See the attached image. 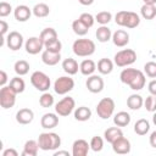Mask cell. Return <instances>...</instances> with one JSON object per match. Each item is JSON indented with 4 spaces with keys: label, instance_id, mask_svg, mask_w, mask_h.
<instances>
[{
    "label": "cell",
    "instance_id": "6da1fadb",
    "mask_svg": "<svg viewBox=\"0 0 156 156\" xmlns=\"http://www.w3.org/2000/svg\"><path fill=\"white\" fill-rule=\"evenodd\" d=\"M119 79L123 84L129 85V88L135 91L141 90L146 83L145 73L136 68H124L119 74Z\"/></svg>",
    "mask_w": 156,
    "mask_h": 156
},
{
    "label": "cell",
    "instance_id": "7a4b0ae2",
    "mask_svg": "<svg viewBox=\"0 0 156 156\" xmlns=\"http://www.w3.org/2000/svg\"><path fill=\"white\" fill-rule=\"evenodd\" d=\"M38 144L40 150L44 151H50V150H57L61 146V138L58 134L54 132H48V133H40L38 138Z\"/></svg>",
    "mask_w": 156,
    "mask_h": 156
},
{
    "label": "cell",
    "instance_id": "3957f363",
    "mask_svg": "<svg viewBox=\"0 0 156 156\" xmlns=\"http://www.w3.org/2000/svg\"><path fill=\"white\" fill-rule=\"evenodd\" d=\"M95 43L90 39H85V38H80L73 41L72 45V50L74 52V55L79 56V57H88L90 55H93L95 52Z\"/></svg>",
    "mask_w": 156,
    "mask_h": 156
},
{
    "label": "cell",
    "instance_id": "277c9868",
    "mask_svg": "<svg viewBox=\"0 0 156 156\" xmlns=\"http://www.w3.org/2000/svg\"><path fill=\"white\" fill-rule=\"evenodd\" d=\"M136 61V52L133 49H123L116 52L113 62L118 67H128Z\"/></svg>",
    "mask_w": 156,
    "mask_h": 156
},
{
    "label": "cell",
    "instance_id": "5b68a950",
    "mask_svg": "<svg viewBox=\"0 0 156 156\" xmlns=\"http://www.w3.org/2000/svg\"><path fill=\"white\" fill-rule=\"evenodd\" d=\"M115 101L111 98H102L96 105V113L101 119H108L115 112Z\"/></svg>",
    "mask_w": 156,
    "mask_h": 156
},
{
    "label": "cell",
    "instance_id": "8992f818",
    "mask_svg": "<svg viewBox=\"0 0 156 156\" xmlns=\"http://www.w3.org/2000/svg\"><path fill=\"white\" fill-rule=\"evenodd\" d=\"M30 83H32V85L37 90L43 91V93L44 91H48L49 88H50V85H51V80H50L49 76L45 74L41 71H35V72L32 73V76H30Z\"/></svg>",
    "mask_w": 156,
    "mask_h": 156
},
{
    "label": "cell",
    "instance_id": "52a82bcc",
    "mask_svg": "<svg viewBox=\"0 0 156 156\" xmlns=\"http://www.w3.org/2000/svg\"><path fill=\"white\" fill-rule=\"evenodd\" d=\"M16 95H17V93L10 85L1 87V89H0V105H1V107L5 110L13 107V105L16 102Z\"/></svg>",
    "mask_w": 156,
    "mask_h": 156
},
{
    "label": "cell",
    "instance_id": "ba28073f",
    "mask_svg": "<svg viewBox=\"0 0 156 156\" xmlns=\"http://www.w3.org/2000/svg\"><path fill=\"white\" fill-rule=\"evenodd\" d=\"M74 88V80L69 76H62L58 77L54 82V90L58 95H66Z\"/></svg>",
    "mask_w": 156,
    "mask_h": 156
},
{
    "label": "cell",
    "instance_id": "9c48e42d",
    "mask_svg": "<svg viewBox=\"0 0 156 156\" xmlns=\"http://www.w3.org/2000/svg\"><path fill=\"white\" fill-rule=\"evenodd\" d=\"M74 107H76L74 99L72 96H66V98L61 99L55 105V112L61 117H66V116H68L73 112Z\"/></svg>",
    "mask_w": 156,
    "mask_h": 156
},
{
    "label": "cell",
    "instance_id": "30bf717a",
    "mask_svg": "<svg viewBox=\"0 0 156 156\" xmlns=\"http://www.w3.org/2000/svg\"><path fill=\"white\" fill-rule=\"evenodd\" d=\"M85 85H87V89L93 93V94H98V93H101L104 90V87H105V83H104V79L98 76V74H91L88 77L87 82H85Z\"/></svg>",
    "mask_w": 156,
    "mask_h": 156
},
{
    "label": "cell",
    "instance_id": "8fae6325",
    "mask_svg": "<svg viewBox=\"0 0 156 156\" xmlns=\"http://www.w3.org/2000/svg\"><path fill=\"white\" fill-rule=\"evenodd\" d=\"M45 48L44 43L39 37H30L24 43V49L29 55H37Z\"/></svg>",
    "mask_w": 156,
    "mask_h": 156
},
{
    "label": "cell",
    "instance_id": "7c38bea8",
    "mask_svg": "<svg viewBox=\"0 0 156 156\" xmlns=\"http://www.w3.org/2000/svg\"><path fill=\"white\" fill-rule=\"evenodd\" d=\"M6 45L12 51L20 50L23 45V35L20 32H16V30L10 32L7 38H6Z\"/></svg>",
    "mask_w": 156,
    "mask_h": 156
},
{
    "label": "cell",
    "instance_id": "4fadbf2b",
    "mask_svg": "<svg viewBox=\"0 0 156 156\" xmlns=\"http://www.w3.org/2000/svg\"><path fill=\"white\" fill-rule=\"evenodd\" d=\"M90 149V144L84 139H77L72 145V155L73 156H87Z\"/></svg>",
    "mask_w": 156,
    "mask_h": 156
},
{
    "label": "cell",
    "instance_id": "5bb4252c",
    "mask_svg": "<svg viewBox=\"0 0 156 156\" xmlns=\"http://www.w3.org/2000/svg\"><path fill=\"white\" fill-rule=\"evenodd\" d=\"M112 150H113L116 154H119V155L129 154V152H130V141H129L127 138L121 136V138H118L116 141L112 143Z\"/></svg>",
    "mask_w": 156,
    "mask_h": 156
},
{
    "label": "cell",
    "instance_id": "9a60e30c",
    "mask_svg": "<svg viewBox=\"0 0 156 156\" xmlns=\"http://www.w3.org/2000/svg\"><path fill=\"white\" fill-rule=\"evenodd\" d=\"M33 11L27 6V5H18L15 7L13 10V16L16 18V21L18 22H26L30 18Z\"/></svg>",
    "mask_w": 156,
    "mask_h": 156
},
{
    "label": "cell",
    "instance_id": "2e32d148",
    "mask_svg": "<svg viewBox=\"0 0 156 156\" xmlns=\"http://www.w3.org/2000/svg\"><path fill=\"white\" fill-rule=\"evenodd\" d=\"M40 124L44 129H52L55 128L57 124H58V115L55 112V113H45L43 115L41 119H40Z\"/></svg>",
    "mask_w": 156,
    "mask_h": 156
},
{
    "label": "cell",
    "instance_id": "e0dca14e",
    "mask_svg": "<svg viewBox=\"0 0 156 156\" xmlns=\"http://www.w3.org/2000/svg\"><path fill=\"white\" fill-rule=\"evenodd\" d=\"M112 41L116 46L123 48L129 43V34L123 29H118L115 33H112Z\"/></svg>",
    "mask_w": 156,
    "mask_h": 156
},
{
    "label": "cell",
    "instance_id": "ac0fdd59",
    "mask_svg": "<svg viewBox=\"0 0 156 156\" xmlns=\"http://www.w3.org/2000/svg\"><path fill=\"white\" fill-rule=\"evenodd\" d=\"M61 60V54L60 52H52L49 50H44L41 52V61L46 66H55L60 62Z\"/></svg>",
    "mask_w": 156,
    "mask_h": 156
},
{
    "label": "cell",
    "instance_id": "d6986e66",
    "mask_svg": "<svg viewBox=\"0 0 156 156\" xmlns=\"http://www.w3.org/2000/svg\"><path fill=\"white\" fill-rule=\"evenodd\" d=\"M34 119V112L30 108H21L16 113V121L20 124H29Z\"/></svg>",
    "mask_w": 156,
    "mask_h": 156
},
{
    "label": "cell",
    "instance_id": "ffe728a7",
    "mask_svg": "<svg viewBox=\"0 0 156 156\" xmlns=\"http://www.w3.org/2000/svg\"><path fill=\"white\" fill-rule=\"evenodd\" d=\"M95 69H96V63L90 58H85L79 63V71L83 76L89 77V76L94 74Z\"/></svg>",
    "mask_w": 156,
    "mask_h": 156
},
{
    "label": "cell",
    "instance_id": "44dd1931",
    "mask_svg": "<svg viewBox=\"0 0 156 156\" xmlns=\"http://www.w3.org/2000/svg\"><path fill=\"white\" fill-rule=\"evenodd\" d=\"M39 144L38 140H27L24 143L23 146V151H22V156H37L38 155V150H39Z\"/></svg>",
    "mask_w": 156,
    "mask_h": 156
},
{
    "label": "cell",
    "instance_id": "7402d4cb",
    "mask_svg": "<svg viewBox=\"0 0 156 156\" xmlns=\"http://www.w3.org/2000/svg\"><path fill=\"white\" fill-rule=\"evenodd\" d=\"M62 68L68 76H74L79 69V65L74 58L68 57L62 61Z\"/></svg>",
    "mask_w": 156,
    "mask_h": 156
},
{
    "label": "cell",
    "instance_id": "603a6c76",
    "mask_svg": "<svg viewBox=\"0 0 156 156\" xmlns=\"http://www.w3.org/2000/svg\"><path fill=\"white\" fill-rule=\"evenodd\" d=\"M104 136H105V140L108 141L110 144H112L113 141H116L118 138L123 136V132L119 127H111V128H107L105 132H104Z\"/></svg>",
    "mask_w": 156,
    "mask_h": 156
},
{
    "label": "cell",
    "instance_id": "cb8c5ba5",
    "mask_svg": "<svg viewBox=\"0 0 156 156\" xmlns=\"http://www.w3.org/2000/svg\"><path fill=\"white\" fill-rule=\"evenodd\" d=\"M113 65H115L113 61H111L110 58L102 57V58L99 60V62L96 65V68L101 74H110L113 71Z\"/></svg>",
    "mask_w": 156,
    "mask_h": 156
},
{
    "label": "cell",
    "instance_id": "d4e9b609",
    "mask_svg": "<svg viewBox=\"0 0 156 156\" xmlns=\"http://www.w3.org/2000/svg\"><path fill=\"white\" fill-rule=\"evenodd\" d=\"M95 37H96L98 41L106 43L112 39V32L107 26H100L95 32Z\"/></svg>",
    "mask_w": 156,
    "mask_h": 156
},
{
    "label": "cell",
    "instance_id": "484cf974",
    "mask_svg": "<svg viewBox=\"0 0 156 156\" xmlns=\"http://www.w3.org/2000/svg\"><path fill=\"white\" fill-rule=\"evenodd\" d=\"M39 38L41 39V41L44 43V45H46V44H49V43H51V41L58 39V38H57V32H56V29H54V28H51V27H50V28H44V29L40 32Z\"/></svg>",
    "mask_w": 156,
    "mask_h": 156
},
{
    "label": "cell",
    "instance_id": "4316f807",
    "mask_svg": "<svg viewBox=\"0 0 156 156\" xmlns=\"http://www.w3.org/2000/svg\"><path fill=\"white\" fill-rule=\"evenodd\" d=\"M113 123L117 127H127L130 123V115L126 111H119L113 116Z\"/></svg>",
    "mask_w": 156,
    "mask_h": 156
},
{
    "label": "cell",
    "instance_id": "83f0119b",
    "mask_svg": "<svg viewBox=\"0 0 156 156\" xmlns=\"http://www.w3.org/2000/svg\"><path fill=\"white\" fill-rule=\"evenodd\" d=\"M91 117V110L87 106H79L74 110V118L79 122H85Z\"/></svg>",
    "mask_w": 156,
    "mask_h": 156
},
{
    "label": "cell",
    "instance_id": "f1b7e54d",
    "mask_svg": "<svg viewBox=\"0 0 156 156\" xmlns=\"http://www.w3.org/2000/svg\"><path fill=\"white\" fill-rule=\"evenodd\" d=\"M33 11V15L38 18H44L46 16H49L50 13V7L45 4V2H39V4H35L34 7L32 9Z\"/></svg>",
    "mask_w": 156,
    "mask_h": 156
},
{
    "label": "cell",
    "instance_id": "f546056e",
    "mask_svg": "<svg viewBox=\"0 0 156 156\" xmlns=\"http://www.w3.org/2000/svg\"><path fill=\"white\" fill-rule=\"evenodd\" d=\"M144 105V100L139 94H132L127 99V106L130 110H139Z\"/></svg>",
    "mask_w": 156,
    "mask_h": 156
},
{
    "label": "cell",
    "instance_id": "4dcf8cb0",
    "mask_svg": "<svg viewBox=\"0 0 156 156\" xmlns=\"http://www.w3.org/2000/svg\"><path fill=\"white\" fill-rule=\"evenodd\" d=\"M149 130H150V123H149L147 119L140 118V119H138L135 122V124H134V132L138 135H145Z\"/></svg>",
    "mask_w": 156,
    "mask_h": 156
},
{
    "label": "cell",
    "instance_id": "1f68e13d",
    "mask_svg": "<svg viewBox=\"0 0 156 156\" xmlns=\"http://www.w3.org/2000/svg\"><path fill=\"white\" fill-rule=\"evenodd\" d=\"M140 15L144 20H154L156 17V6L150 4H144L140 9Z\"/></svg>",
    "mask_w": 156,
    "mask_h": 156
},
{
    "label": "cell",
    "instance_id": "d6a6232c",
    "mask_svg": "<svg viewBox=\"0 0 156 156\" xmlns=\"http://www.w3.org/2000/svg\"><path fill=\"white\" fill-rule=\"evenodd\" d=\"M139 24H140V16L136 12L128 11L127 12V17H126L124 27H127V28H135Z\"/></svg>",
    "mask_w": 156,
    "mask_h": 156
},
{
    "label": "cell",
    "instance_id": "836d02e7",
    "mask_svg": "<svg viewBox=\"0 0 156 156\" xmlns=\"http://www.w3.org/2000/svg\"><path fill=\"white\" fill-rule=\"evenodd\" d=\"M29 68L30 66L26 60H18L15 62V66H13V69L17 76H26L29 72Z\"/></svg>",
    "mask_w": 156,
    "mask_h": 156
},
{
    "label": "cell",
    "instance_id": "e575fe53",
    "mask_svg": "<svg viewBox=\"0 0 156 156\" xmlns=\"http://www.w3.org/2000/svg\"><path fill=\"white\" fill-rule=\"evenodd\" d=\"M72 29H73V32H74L78 37H84V35L88 33L89 27H87V26L78 18V20H74V21L72 22Z\"/></svg>",
    "mask_w": 156,
    "mask_h": 156
},
{
    "label": "cell",
    "instance_id": "d590c367",
    "mask_svg": "<svg viewBox=\"0 0 156 156\" xmlns=\"http://www.w3.org/2000/svg\"><path fill=\"white\" fill-rule=\"evenodd\" d=\"M21 76H17V77H13L11 80H10V87L17 93V94H21V93H23L24 91V89H26V83H24V80L22 79V78H20Z\"/></svg>",
    "mask_w": 156,
    "mask_h": 156
},
{
    "label": "cell",
    "instance_id": "8d00e7d4",
    "mask_svg": "<svg viewBox=\"0 0 156 156\" xmlns=\"http://www.w3.org/2000/svg\"><path fill=\"white\" fill-rule=\"evenodd\" d=\"M112 20V13L110 11H100L95 15V21L101 26H106Z\"/></svg>",
    "mask_w": 156,
    "mask_h": 156
},
{
    "label": "cell",
    "instance_id": "74e56055",
    "mask_svg": "<svg viewBox=\"0 0 156 156\" xmlns=\"http://www.w3.org/2000/svg\"><path fill=\"white\" fill-rule=\"evenodd\" d=\"M39 104H40V106L44 107V108L51 107V106L54 105V96H52L50 93L44 91V93L41 94V96L39 98Z\"/></svg>",
    "mask_w": 156,
    "mask_h": 156
},
{
    "label": "cell",
    "instance_id": "f35d334b",
    "mask_svg": "<svg viewBox=\"0 0 156 156\" xmlns=\"http://www.w3.org/2000/svg\"><path fill=\"white\" fill-rule=\"evenodd\" d=\"M90 149L93 150V151H95V152H99V151H101L102 150V147H104V139L101 138V136H99V135H95V136H93L91 139H90Z\"/></svg>",
    "mask_w": 156,
    "mask_h": 156
},
{
    "label": "cell",
    "instance_id": "ab89813d",
    "mask_svg": "<svg viewBox=\"0 0 156 156\" xmlns=\"http://www.w3.org/2000/svg\"><path fill=\"white\" fill-rule=\"evenodd\" d=\"M144 73L150 78H156V62L149 61L144 65Z\"/></svg>",
    "mask_w": 156,
    "mask_h": 156
},
{
    "label": "cell",
    "instance_id": "60d3db41",
    "mask_svg": "<svg viewBox=\"0 0 156 156\" xmlns=\"http://www.w3.org/2000/svg\"><path fill=\"white\" fill-rule=\"evenodd\" d=\"M144 106L146 108V111L149 112H155L156 111V95H150L146 98V100L144 101Z\"/></svg>",
    "mask_w": 156,
    "mask_h": 156
},
{
    "label": "cell",
    "instance_id": "b9f144b4",
    "mask_svg": "<svg viewBox=\"0 0 156 156\" xmlns=\"http://www.w3.org/2000/svg\"><path fill=\"white\" fill-rule=\"evenodd\" d=\"M79 20L89 28H91L95 23V17L91 15V13H88V12H83L80 16H79Z\"/></svg>",
    "mask_w": 156,
    "mask_h": 156
},
{
    "label": "cell",
    "instance_id": "7bdbcfd3",
    "mask_svg": "<svg viewBox=\"0 0 156 156\" xmlns=\"http://www.w3.org/2000/svg\"><path fill=\"white\" fill-rule=\"evenodd\" d=\"M61 49H62V43L58 39H56V40L45 45V50H49V51H52V52H60Z\"/></svg>",
    "mask_w": 156,
    "mask_h": 156
},
{
    "label": "cell",
    "instance_id": "ee69618b",
    "mask_svg": "<svg viewBox=\"0 0 156 156\" xmlns=\"http://www.w3.org/2000/svg\"><path fill=\"white\" fill-rule=\"evenodd\" d=\"M12 12V6L11 4L6 2V1H1L0 2V17H6Z\"/></svg>",
    "mask_w": 156,
    "mask_h": 156
},
{
    "label": "cell",
    "instance_id": "f6af8a7d",
    "mask_svg": "<svg viewBox=\"0 0 156 156\" xmlns=\"http://www.w3.org/2000/svg\"><path fill=\"white\" fill-rule=\"evenodd\" d=\"M127 12H128V11L123 10V11H118V12L115 15V22H116V24H118V26H121V27H124Z\"/></svg>",
    "mask_w": 156,
    "mask_h": 156
},
{
    "label": "cell",
    "instance_id": "bcb514c9",
    "mask_svg": "<svg viewBox=\"0 0 156 156\" xmlns=\"http://www.w3.org/2000/svg\"><path fill=\"white\" fill-rule=\"evenodd\" d=\"M7 29H9L7 22H5L4 20H1V21H0V33H1V38H5V34H6Z\"/></svg>",
    "mask_w": 156,
    "mask_h": 156
},
{
    "label": "cell",
    "instance_id": "7dc6e473",
    "mask_svg": "<svg viewBox=\"0 0 156 156\" xmlns=\"http://www.w3.org/2000/svg\"><path fill=\"white\" fill-rule=\"evenodd\" d=\"M147 89H149V93L151 95H156V79H152L147 84Z\"/></svg>",
    "mask_w": 156,
    "mask_h": 156
},
{
    "label": "cell",
    "instance_id": "c3c4849f",
    "mask_svg": "<svg viewBox=\"0 0 156 156\" xmlns=\"http://www.w3.org/2000/svg\"><path fill=\"white\" fill-rule=\"evenodd\" d=\"M7 82V74L5 71H0V87H5Z\"/></svg>",
    "mask_w": 156,
    "mask_h": 156
},
{
    "label": "cell",
    "instance_id": "681fc988",
    "mask_svg": "<svg viewBox=\"0 0 156 156\" xmlns=\"http://www.w3.org/2000/svg\"><path fill=\"white\" fill-rule=\"evenodd\" d=\"M2 156H18V152L15 149H6L2 151Z\"/></svg>",
    "mask_w": 156,
    "mask_h": 156
},
{
    "label": "cell",
    "instance_id": "f907efd6",
    "mask_svg": "<svg viewBox=\"0 0 156 156\" xmlns=\"http://www.w3.org/2000/svg\"><path fill=\"white\" fill-rule=\"evenodd\" d=\"M149 141H150V145H151L152 147H155V149H156V130H154V132L150 134Z\"/></svg>",
    "mask_w": 156,
    "mask_h": 156
},
{
    "label": "cell",
    "instance_id": "816d5d0a",
    "mask_svg": "<svg viewBox=\"0 0 156 156\" xmlns=\"http://www.w3.org/2000/svg\"><path fill=\"white\" fill-rule=\"evenodd\" d=\"M60 155L69 156V152H68V151H65V150H58V151H55V152H54V156H60Z\"/></svg>",
    "mask_w": 156,
    "mask_h": 156
},
{
    "label": "cell",
    "instance_id": "f5cc1de1",
    "mask_svg": "<svg viewBox=\"0 0 156 156\" xmlns=\"http://www.w3.org/2000/svg\"><path fill=\"white\" fill-rule=\"evenodd\" d=\"M78 1H79V4L83 5V6H89V5H91V4L94 2V0H78Z\"/></svg>",
    "mask_w": 156,
    "mask_h": 156
},
{
    "label": "cell",
    "instance_id": "db71d44e",
    "mask_svg": "<svg viewBox=\"0 0 156 156\" xmlns=\"http://www.w3.org/2000/svg\"><path fill=\"white\" fill-rule=\"evenodd\" d=\"M144 4H150V5H155L156 4V0H143Z\"/></svg>",
    "mask_w": 156,
    "mask_h": 156
},
{
    "label": "cell",
    "instance_id": "11a10c76",
    "mask_svg": "<svg viewBox=\"0 0 156 156\" xmlns=\"http://www.w3.org/2000/svg\"><path fill=\"white\" fill-rule=\"evenodd\" d=\"M152 122H154V124L156 126V111L154 112V116H152Z\"/></svg>",
    "mask_w": 156,
    "mask_h": 156
}]
</instances>
